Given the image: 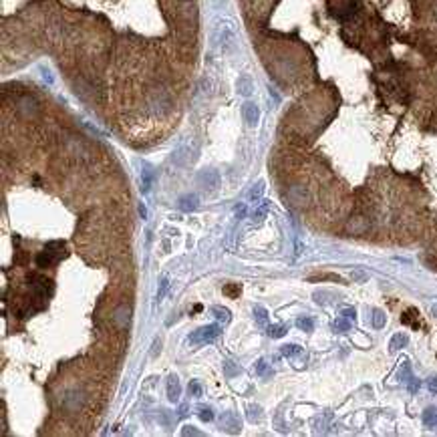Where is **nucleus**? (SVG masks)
<instances>
[{
	"label": "nucleus",
	"mask_w": 437,
	"mask_h": 437,
	"mask_svg": "<svg viewBox=\"0 0 437 437\" xmlns=\"http://www.w3.org/2000/svg\"><path fill=\"white\" fill-rule=\"evenodd\" d=\"M268 208H270V204H268V202H264V204H262V206H260V208L254 212V220H256V222H262V220H264V216L268 214Z\"/></svg>",
	"instance_id": "obj_31"
},
{
	"label": "nucleus",
	"mask_w": 437,
	"mask_h": 437,
	"mask_svg": "<svg viewBox=\"0 0 437 437\" xmlns=\"http://www.w3.org/2000/svg\"><path fill=\"white\" fill-rule=\"evenodd\" d=\"M83 403H85V395H83V393H79V391L69 393V395L65 397V407H67L69 411H79Z\"/></svg>",
	"instance_id": "obj_12"
},
{
	"label": "nucleus",
	"mask_w": 437,
	"mask_h": 437,
	"mask_svg": "<svg viewBox=\"0 0 437 437\" xmlns=\"http://www.w3.org/2000/svg\"><path fill=\"white\" fill-rule=\"evenodd\" d=\"M16 107H18V113H20L22 117H28V119H30V117H37L39 111H41L39 101H37L35 97H30V95L20 97L18 103H16Z\"/></svg>",
	"instance_id": "obj_3"
},
{
	"label": "nucleus",
	"mask_w": 437,
	"mask_h": 437,
	"mask_svg": "<svg viewBox=\"0 0 437 437\" xmlns=\"http://www.w3.org/2000/svg\"><path fill=\"white\" fill-rule=\"evenodd\" d=\"M236 89H238L240 95L248 97V95H252V91H254V83H252V79H250L248 75H242V77L236 81Z\"/></svg>",
	"instance_id": "obj_13"
},
{
	"label": "nucleus",
	"mask_w": 437,
	"mask_h": 437,
	"mask_svg": "<svg viewBox=\"0 0 437 437\" xmlns=\"http://www.w3.org/2000/svg\"><path fill=\"white\" fill-rule=\"evenodd\" d=\"M242 115H244V121H246L248 127H256L258 121H260V109H258V105L252 103V101H246V103H244Z\"/></svg>",
	"instance_id": "obj_5"
},
{
	"label": "nucleus",
	"mask_w": 437,
	"mask_h": 437,
	"mask_svg": "<svg viewBox=\"0 0 437 437\" xmlns=\"http://www.w3.org/2000/svg\"><path fill=\"white\" fill-rule=\"evenodd\" d=\"M181 433H183V435H202V433H200L198 429H194L192 425H187V427H183V429H181Z\"/></svg>",
	"instance_id": "obj_39"
},
{
	"label": "nucleus",
	"mask_w": 437,
	"mask_h": 437,
	"mask_svg": "<svg viewBox=\"0 0 437 437\" xmlns=\"http://www.w3.org/2000/svg\"><path fill=\"white\" fill-rule=\"evenodd\" d=\"M407 340H409L407 334H401V332H399V334H395V336L391 338V345H389V347H391V351H399V349H403L405 345H407Z\"/></svg>",
	"instance_id": "obj_23"
},
{
	"label": "nucleus",
	"mask_w": 437,
	"mask_h": 437,
	"mask_svg": "<svg viewBox=\"0 0 437 437\" xmlns=\"http://www.w3.org/2000/svg\"><path fill=\"white\" fill-rule=\"evenodd\" d=\"M369 228V224L365 222V218H353V220L347 224V230L351 232V234H355V236H359V234H365V230Z\"/></svg>",
	"instance_id": "obj_15"
},
{
	"label": "nucleus",
	"mask_w": 437,
	"mask_h": 437,
	"mask_svg": "<svg viewBox=\"0 0 437 437\" xmlns=\"http://www.w3.org/2000/svg\"><path fill=\"white\" fill-rule=\"evenodd\" d=\"M185 411H187V407H185V405H183V407L179 409V417H183V415H185Z\"/></svg>",
	"instance_id": "obj_44"
},
{
	"label": "nucleus",
	"mask_w": 437,
	"mask_h": 437,
	"mask_svg": "<svg viewBox=\"0 0 437 437\" xmlns=\"http://www.w3.org/2000/svg\"><path fill=\"white\" fill-rule=\"evenodd\" d=\"M160 347H162V340L158 338V340H155V342H153V349H151V355H155V357H158V355H160Z\"/></svg>",
	"instance_id": "obj_41"
},
{
	"label": "nucleus",
	"mask_w": 437,
	"mask_h": 437,
	"mask_svg": "<svg viewBox=\"0 0 437 437\" xmlns=\"http://www.w3.org/2000/svg\"><path fill=\"white\" fill-rule=\"evenodd\" d=\"M224 373H226V377H236V375L242 373V367L236 365V363H232V361H226V363H224Z\"/></svg>",
	"instance_id": "obj_25"
},
{
	"label": "nucleus",
	"mask_w": 437,
	"mask_h": 437,
	"mask_svg": "<svg viewBox=\"0 0 437 437\" xmlns=\"http://www.w3.org/2000/svg\"><path fill=\"white\" fill-rule=\"evenodd\" d=\"M113 319H115V325H117L119 328H127L129 323H131V308H129V306H119V308L115 310Z\"/></svg>",
	"instance_id": "obj_8"
},
{
	"label": "nucleus",
	"mask_w": 437,
	"mask_h": 437,
	"mask_svg": "<svg viewBox=\"0 0 437 437\" xmlns=\"http://www.w3.org/2000/svg\"><path fill=\"white\" fill-rule=\"evenodd\" d=\"M288 202L294 206V208H306L310 204V192L306 190L304 185L296 183V185H290L288 190Z\"/></svg>",
	"instance_id": "obj_2"
},
{
	"label": "nucleus",
	"mask_w": 437,
	"mask_h": 437,
	"mask_svg": "<svg viewBox=\"0 0 437 437\" xmlns=\"http://www.w3.org/2000/svg\"><path fill=\"white\" fill-rule=\"evenodd\" d=\"M179 395H181V385H179L177 375H169V379H167V399L171 403H177Z\"/></svg>",
	"instance_id": "obj_10"
},
{
	"label": "nucleus",
	"mask_w": 437,
	"mask_h": 437,
	"mask_svg": "<svg viewBox=\"0 0 437 437\" xmlns=\"http://www.w3.org/2000/svg\"><path fill=\"white\" fill-rule=\"evenodd\" d=\"M167 286H169V280H167V278H162V280H160V286H158V294H155V302H162V298H164Z\"/></svg>",
	"instance_id": "obj_29"
},
{
	"label": "nucleus",
	"mask_w": 437,
	"mask_h": 437,
	"mask_svg": "<svg viewBox=\"0 0 437 437\" xmlns=\"http://www.w3.org/2000/svg\"><path fill=\"white\" fill-rule=\"evenodd\" d=\"M28 278L33 280V282H30V286L37 290L39 296H45V294L51 292V280H49V278H41V276H37V274H30Z\"/></svg>",
	"instance_id": "obj_9"
},
{
	"label": "nucleus",
	"mask_w": 437,
	"mask_h": 437,
	"mask_svg": "<svg viewBox=\"0 0 437 437\" xmlns=\"http://www.w3.org/2000/svg\"><path fill=\"white\" fill-rule=\"evenodd\" d=\"M373 325L377 327V328L385 327V315H383L381 310H375V312H373Z\"/></svg>",
	"instance_id": "obj_32"
},
{
	"label": "nucleus",
	"mask_w": 437,
	"mask_h": 437,
	"mask_svg": "<svg viewBox=\"0 0 437 437\" xmlns=\"http://www.w3.org/2000/svg\"><path fill=\"white\" fill-rule=\"evenodd\" d=\"M198 206H200V198L196 196V194H187V196H181L179 198V210L181 212H196L198 210Z\"/></svg>",
	"instance_id": "obj_11"
},
{
	"label": "nucleus",
	"mask_w": 437,
	"mask_h": 437,
	"mask_svg": "<svg viewBox=\"0 0 437 437\" xmlns=\"http://www.w3.org/2000/svg\"><path fill=\"white\" fill-rule=\"evenodd\" d=\"M286 332H288L286 325H268V330H266V334L270 338H282Z\"/></svg>",
	"instance_id": "obj_18"
},
{
	"label": "nucleus",
	"mask_w": 437,
	"mask_h": 437,
	"mask_svg": "<svg viewBox=\"0 0 437 437\" xmlns=\"http://www.w3.org/2000/svg\"><path fill=\"white\" fill-rule=\"evenodd\" d=\"M407 387H409V391H411V393H417V391H419V379H415L413 375H411L409 381H407Z\"/></svg>",
	"instance_id": "obj_35"
},
{
	"label": "nucleus",
	"mask_w": 437,
	"mask_h": 437,
	"mask_svg": "<svg viewBox=\"0 0 437 437\" xmlns=\"http://www.w3.org/2000/svg\"><path fill=\"white\" fill-rule=\"evenodd\" d=\"M427 387H429V391H431V393H435V395H437V377H431V379L427 381Z\"/></svg>",
	"instance_id": "obj_40"
},
{
	"label": "nucleus",
	"mask_w": 437,
	"mask_h": 437,
	"mask_svg": "<svg viewBox=\"0 0 437 437\" xmlns=\"http://www.w3.org/2000/svg\"><path fill=\"white\" fill-rule=\"evenodd\" d=\"M190 391H192L194 397H202V395H204V389H202L200 381H192V383H190Z\"/></svg>",
	"instance_id": "obj_33"
},
{
	"label": "nucleus",
	"mask_w": 437,
	"mask_h": 437,
	"mask_svg": "<svg viewBox=\"0 0 437 437\" xmlns=\"http://www.w3.org/2000/svg\"><path fill=\"white\" fill-rule=\"evenodd\" d=\"M340 315L345 319H349V321H355V308H342Z\"/></svg>",
	"instance_id": "obj_38"
},
{
	"label": "nucleus",
	"mask_w": 437,
	"mask_h": 437,
	"mask_svg": "<svg viewBox=\"0 0 437 437\" xmlns=\"http://www.w3.org/2000/svg\"><path fill=\"white\" fill-rule=\"evenodd\" d=\"M220 334V325H208V327H202L198 330H194L190 336H187V342L194 347H200V345H208V342H214Z\"/></svg>",
	"instance_id": "obj_1"
},
{
	"label": "nucleus",
	"mask_w": 437,
	"mask_h": 437,
	"mask_svg": "<svg viewBox=\"0 0 437 437\" xmlns=\"http://www.w3.org/2000/svg\"><path fill=\"white\" fill-rule=\"evenodd\" d=\"M280 353H282V357H296V355L302 353V349L298 345H284Z\"/></svg>",
	"instance_id": "obj_28"
},
{
	"label": "nucleus",
	"mask_w": 437,
	"mask_h": 437,
	"mask_svg": "<svg viewBox=\"0 0 437 437\" xmlns=\"http://www.w3.org/2000/svg\"><path fill=\"white\" fill-rule=\"evenodd\" d=\"M349 328H351V323H349V319H345V317L332 323V330H334V332H345V330H349Z\"/></svg>",
	"instance_id": "obj_27"
},
{
	"label": "nucleus",
	"mask_w": 437,
	"mask_h": 437,
	"mask_svg": "<svg viewBox=\"0 0 437 437\" xmlns=\"http://www.w3.org/2000/svg\"><path fill=\"white\" fill-rule=\"evenodd\" d=\"M296 327H298L300 330H306V332H310L312 328H315V323H312L310 319H306V317H302V319H298V321H296Z\"/></svg>",
	"instance_id": "obj_30"
},
{
	"label": "nucleus",
	"mask_w": 437,
	"mask_h": 437,
	"mask_svg": "<svg viewBox=\"0 0 437 437\" xmlns=\"http://www.w3.org/2000/svg\"><path fill=\"white\" fill-rule=\"evenodd\" d=\"M423 423L427 427H435L437 425V409L435 407H427L423 411Z\"/></svg>",
	"instance_id": "obj_22"
},
{
	"label": "nucleus",
	"mask_w": 437,
	"mask_h": 437,
	"mask_svg": "<svg viewBox=\"0 0 437 437\" xmlns=\"http://www.w3.org/2000/svg\"><path fill=\"white\" fill-rule=\"evenodd\" d=\"M262 194H264V181H256L252 187H250V192H248V202L250 204H258Z\"/></svg>",
	"instance_id": "obj_16"
},
{
	"label": "nucleus",
	"mask_w": 437,
	"mask_h": 437,
	"mask_svg": "<svg viewBox=\"0 0 437 437\" xmlns=\"http://www.w3.org/2000/svg\"><path fill=\"white\" fill-rule=\"evenodd\" d=\"M55 260H56V256H55L53 252H49V250H45V252H41V254L37 256V264H39L41 268H49V266H53Z\"/></svg>",
	"instance_id": "obj_19"
},
{
	"label": "nucleus",
	"mask_w": 437,
	"mask_h": 437,
	"mask_svg": "<svg viewBox=\"0 0 437 437\" xmlns=\"http://www.w3.org/2000/svg\"><path fill=\"white\" fill-rule=\"evenodd\" d=\"M234 45H236L234 30H232L230 26H224V28L220 30V47H222V51H224V53H232Z\"/></svg>",
	"instance_id": "obj_7"
},
{
	"label": "nucleus",
	"mask_w": 437,
	"mask_h": 437,
	"mask_svg": "<svg viewBox=\"0 0 437 437\" xmlns=\"http://www.w3.org/2000/svg\"><path fill=\"white\" fill-rule=\"evenodd\" d=\"M431 12H433V16H435V20H437V0H435L433 6H431Z\"/></svg>",
	"instance_id": "obj_43"
},
{
	"label": "nucleus",
	"mask_w": 437,
	"mask_h": 437,
	"mask_svg": "<svg viewBox=\"0 0 437 437\" xmlns=\"http://www.w3.org/2000/svg\"><path fill=\"white\" fill-rule=\"evenodd\" d=\"M212 312H214V317L220 321V325L230 323V310H228V308H224V306H214Z\"/></svg>",
	"instance_id": "obj_20"
},
{
	"label": "nucleus",
	"mask_w": 437,
	"mask_h": 437,
	"mask_svg": "<svg viewBox=\"0 0 437 437\" xmlns=\"http://www.w3.org/2000/svg\"><path fill=\"white\" fill-rule=\"evenodd\" d=\"M409 377H411V369H409V363H403L401 365V369L397 371V381H409Z\"/></svg>",
	"instance_id": "obj_26"
},
{
	"label": "nucleus",
	"mask_w": 437,
	"mask_h": 437,
	"mask_svg": "<svg viewBox=\"0 0 437 437\" xmlns=\"http://www.w3.org/2000/svg\"><path fill=\"white\" fill-rule=\"evenodd\" d=\"M153 181H155V171H153L149 165H145V167L141 169V192H143V194L149 192V187H151Z\"/></svg>",
	"instance_id": "obj_14"
},
{
	"label": "nucleus",
	"mask_w": 437,
	"mask_h": 437,
	"mask_svg": "<svg viewBox=\"0 0 437 437\" xmlns=\"http://www.w3.org/2000/svg\"><path fill=\"white\" fill-rule=\"evenodd\" d=\"M198 183L204 187L206 192H214L218 185H220V173L216 169H204L198 173Z\"/></svg>",
	"instance_id": "obj_4"
},
{
	"label": "nucleus",
	"mask_w": 437,
	"mask_h": 437,
	"mask_svg": "<svg viewBox=\"0 0 437 437\" xmlns=\"http://www.w3.org/2000/svg\"><path fill=\"white\" fill-rule=\"evenodd\" d=\"M224 294H226V296H238V294H240V286L226 284V286H224Z\"/></svg>",
	"instance_id": "obj_34"
},
{
	"label": "nucleus",
	"mask_w": 437,
	"mask_h": 437,
	"mask_svg": "<svg viewBox=\"0 0 437 437\" xmlns=\"http://www.w3.org/2000/svg\"><path fill=\"white\" fill-rule=\"evenodd\" d=\"M234 214H236V220H242V218L246 216V206H244V204H238L236 210H234Z\"/></svg>",
	"instance_id": "obj_37"
},
{
	"label": "nucleus",
	"mask_w": 437,
	"mask_h": 437,
	"mask_svg": "<svg viewBox=\"0 0 437 437\" xmlns=\"http://www.w3.org/2000/svg\"><path fill=\"white\" fill-rule=\"evenodd\" d=\"M220 425L228 433H238L240 427H242V421H240V417L234 411H226V413L220 415Z\"/></svg>",
	"instance_id": "obj_6"
},
{
	"label": "nucleus",
	"mask_w": 437,
	"mask_h": 437,
	"mask_svg": "<svg viewBox=\"0 0 437 437\" xmlns=\"http://www.w3.org/2000/svg\"><path fill=\"white\" fill-rule=\"evenodd\" d=\"M200 419L208 423V421H212V419H214V413H212L208 407H206V409H200Z\"/></svg>",
	"instance_id": "obj_36"
},
{
	"label": "nucleus",
	"mask_w": 437,
	"mask_h": 437,
	"mask_svg": "<svg viewBox=\"0 0 437 437\" xmlns=\"http://www.w3.org/2000/svg\"><path fill=\"white\" fill-rule=\"evenodd\" d=\"M137 210H139V216H141V220H145V218H147V210H145V206H143V202H139V206H137Z\"/></svg>",
	"instance_id": "obj_42"
},
{
	"label": "nucleus",
	"mask_w": 437,
	"mask_h": 437,
	"mask_svg": "<svg viewBox=\"0 0 437 437\" xmlns=\"http://www.w3.org/2000/svg\"><path fill=\"white\" fill-rule=\"evenodd\" d=\"M252 312H254V321H256V325L258 327H268V310L264 308V306H254L252 308Z\"/></svg>",
	"instance_id": "obj_17"
},
{
	"label": "nucleus",
	"mask_w": 437,
	"mask_h": 437,
	"mask_svg": "<svg viewBox=\"0 0 437 437\" xmlns=\"http://www.w3.org/2000/svg\"><path fill=\"white\" fill-rule=\"evenodd\" d=\"M256 373L260 375L262 379H268V377H272V375H274L272 367H270V365H268V363H266L264 359H260V361L256 363Z\"/></svg>",
	"instance_id": "obj_21"
},
{
	"label": "nucleus",
	"mask_w": 437,
	"mask_h": 437,
	"mask_svg": "<svg viewBox=\"0 0 437 437\" xmlns=\"http://www.w3.org/2000/svg\"><path fill=\"white\" fill-rule=\"evenodd\" d=\"M248 419L254 421V423L262 419V407L260 405H248Z\"/></svg>",
	"instance_id": "obj_24"
}]
</instances>
